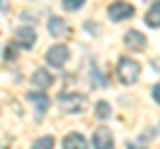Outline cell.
I'll return each mask as SVG.
<instances>
[{
    "label": "cell",
    "mask_w": 160,
    "mask_h": 149,
    "mask_svg": "<svg viewBox=\"0 0 160 149\" xmlns=\"http://www.w3.org/2000/svg\"><path fill=\"white\" fill-rule=\"evenodd\" d=\"M139 74H142V67H139V61H133V59H120L118 61V77H120V83H136L139 80Z\"/></svg>",
    "instance_id": "obj_1"
},
{
    "label": "cell",
    "mask_w": 160,
    "mask_h": 149,
    "mask_svg": "<svg viewBox=\"0 0 160 149\" xmlns=\"http://www.w3.org/2000/svg\"><path fill=\"white\" fill-rule=\"evenodd\" d=\"M59 107L64 115H78L86 109V96L83 93H62L59 96Z\"/></svg>",
    "instance_id": "obj_2"
},
{
    "label": "cell",
    "mask_w": 160,
    "mask_h": 149,
    "mask_svg": "<svg viewBox=\"0 0 160 149\" xmlns=\"http://www.w3.org/2000/svg\"><path fill=\"white\" fill-rule=\"evenodd\" d=\"M133 16V6L131 3H112V6H109V19H112V22H123V19H131Z\"/></svg>",
    "instance_id": "obj_3"
},
{
    "label": "cell",
    "mask_w": 160,
    "mask_h": 149,
    "mask_svg": "<svg viewBox=\"0 0 160 149\" xmlns=\"http://www.w3.org/2000/svg\"><path fill=\"white\" fill-rule=\"evenodd\" d=\"M67 59H69V51L64 46H53L51 51L46 53V61L51 64V67H64L67 64Z\"/></svg>",
    "instance_id": "obj_4"
},
{
    "label": "cell",
    "mask_w": 160,
    "mask_h": 149,
    "mask_svg": "<svg viewBox=\"0 0 160 149\" xmlns=\"http://www.w3.org/2000/svg\"><path fill=\"white\" fill-rule=\"evenodd\" d=\"M35 37H38V35H35L32 27H22L16 32V46L19 48H32L35 46Z\"/></svg>",
    "instance_id": "obj_5"
},
{
    "label": "cell",
    "mask_w": 160,
    "mask_h": 149,
    "mask_svg": "<svg viewBox=\"0 0 160 149\" xmlns=\"http://www.w3.org/2000/svg\"><path fill=\"white\" fill-rule=\"evenodd\" d=\"M126 46L131 48V51H144L147 48V43H144V35L142 32H136V29H131V32H126Z\"/></svg>",
    "instance_id": "obj_6"
},
{
    "label": "cell",
    "mask_w": 160,
    "mask_h": 149,
    "mask_svg": "<svg viewBox=\"0 0 160 149\" xmlns=\"http://www.w3.org/2000/svg\"><path fill=\"white\" fill-rule=\"evenodd\" d=\"M93 149H112V133L107 128H99L93 133Z\"/></svg>",
    "instance_id": "obj_7"
},
{
    "label": "cell",
    "mask_w": 160,
    "mask_h": 149,
    "mask_svg": "<svg viewBox=\"0 0 160 149\" xmlns=\"http://www.w3.org/2000/svg\"><path fill=\"white\" fill-rule=\"evenodd\" d=\"M32 83H35L38 88H51V85H53V74L48 72V69H35Z\"/></svg>",
    "instance_id": "obj_8"
},
{
    "label": "cell",
    "mask_w": 160,
    "mask_h": 149,
    "mask_svg": "<svg viewBox=\"0 0 160 149\" xmlns=\"http://www.w3.org/2000/svg\"><path fill=\"white\" fill-rule=\"evenodd\" d=\"M64 149H88V141L80 133H69V136H64Z\"/></svg>",
    "instance_id": "obj_9"
},
{
    "label": "cell",
    "mask_w": 160,
    "mask_h": 149,
    "mask_svg": "<svg viewBox=\"0 0 160 149\" xmlns=\"http://www.w3.org/2000/svg\"><path fill=\"white\" fill-rule=\"evenodd\" d=\"M48 29H51V35H56V37L67 35V24H64V19H56V16L48 19Z\"/></svg>",
    "instance_id": "obj_10"
},
{
    "label": "cell",
    "mask_w": 160,
    "mask_h": 149,
    "mask_svg": "<svg viewBox=\"0 0 160 149\" xmlns=\"http://www.w3.org/2000/svg\"><path fill=\"white\" fill-rule=\"evenodd\" d=\"M144 22H147L149 27H160V3H152V8L147 11Z\"/></svg>",
    "instance_id": "obj_11"
},
{
    "label": "cell",
    "mask_w": 160,
    "mask_h": 149,
    "mask_svg": "<svg viewBox=\"0 0 160 149\" xmlns=\"http://www.w3.org/2000/svg\"><path fill=\"white\" fill-rule=\"evenodd\" d=\"M27 99L35 104V109H40V112H46V109H48V96H46V93H27Z\"/></svg>",
    "instance_id": "obj_12"
},
{
    "label": "cell",
    "mask_w": 160,
    "mask_h": 149,
    "mask_svg": "<svg viewBox=\"0 0 160 149\" xmlns=\"http://www.w3.org/2000/svg\"><path fill=\"white\" fill-rule=\"evenodd\" d=\"M53 147V138L51 136H43V138H38V141L32 144V149H51Z\"/></svg>",
    "instance_id": "obj_13"
},
{
    "label": "cell",
    "mask_w": 160,
    "mask_h": 149,
    "mask_svg": "<svg viewBox=\"0 0 160 149\" xmlns=\"http://www.w3.org/2000/svg\"><path fill=\"white\" fill-rule=\"evenodd\" d=\"M96 115L99 117H109V104L107 101H96Z\"/></svg>",
    "instance_id": "obj_14"
},
{
    "label": "cell",
    "mask_w": 160,
    "mask_h": 149,
    "mask_svg": "<svg viewBox=\"0 0 160 149\" xmlns=\"http://www.w3.org/2000/svg\"><path fill=\"white\" fill-rule=\"evenodd\" d=\"M83 3H86V0H62V6L67 8V11H75V8H80Z\"/></svg>",
    "instance_id": "obj_15"
},
{
    "label": "cell",
    "mask_w": 160,
    "mask_h": 149,
    "mask_svg": "<svg viewBox=\"0 0 160 149\" xmlns=\"http://www.w3.org/2000/svg\"><path fill=\"white\" fill-rule=\"evenodd\" d=\"M152 99H155V101H158V104H160V83H158V85H155V88H152Z\"/></svg>",
    "instance_id": "obj_16"
}]
</instances>
